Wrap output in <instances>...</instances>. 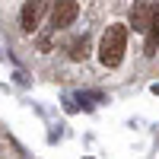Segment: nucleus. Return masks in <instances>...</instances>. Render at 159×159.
I'll use <instances>...</instances> for the list:
<instances>
[{"instance_id":"obj_1","label":"nucleus","mask_w":159,"mask_h":159,"mask_svg":"<svg viewBox=\"0 0 159 159\" xmlns=\"http://www.w3.org/2000/svg\"><path fill=\"white\" fill-rule=\"evenodd\" d=\"M124 51H127V25L121 22H115L105 29L102 35V42H99V61H102V67H118V64L124 61Z\"/></svg>"},{"instance_id":"obj_2","label":"nucleus","mask_w":159,"mask_h":159,"mask_svg":"<svg viewBox=\"0 0 159 159\" xmlns=\"http://www.w3.org/2000/svg\"><path fill=\"white\" fill-rule=\"evenodd\" d=\"M76 13H80V3H76V0H57L54 10H51V29H54V32L67 29V25L76 19Z\"/></svg>"},{"instance_id":"obj_3","label":"nucleus","mask_w":159,"mask_h":159,"mask_svg":"<svg viewBox=\"0 0 159 159\" xmlns=\"http://www.w3.org/2000/svg\"><path fill=\"white\" fill-rule=\"evenodd\" d=\"M156 13H159L156 3H150V0H137L134 10H130V25H134V32H147L150 22L156 19Z\"/></svg>"},{"instance_id":"obj_4","label":"nucleus","mask_w":159,"mask_h":159,"mask_svg":"<svg viewBox=\"0 0 159 159\" xmlns=\"http://www.w3.org/2000/svg\"><path fill=\"white\" fill-rule=\"evenodd\" d=\"M45 10H48V0H29V3L22 7V13H19L22 32H35L38 22H42V16H45Z\"/></svg>"},{"instance_id":"obj_5","label":"nucleus","mask_w":159,"mask_h":159,"mask_svg":"<svg viewBox=\"0 0 159 159\" xmlns=\"http://www.w3.org/2000/svg\"><path fill=\"white\" fill-rule=\"evenodd\" d=\"M147 35V45H143V54L147 57H156V51H159V13H156V19L150 22V29L143 32Z\"/></svg>"},{"instance_id":"obj_6","label":"nucleus","mask_w":159,"mask_h":159,"mask_svg":"<svg viewBox=\"0 0 159 159\" xmlns=\"http://www.w3.org/2000/svg\"><path fill=\"white\" fill-rule=\"evenodd\" d=\"M86 57H89V42L86 38H76L70 45V61H86Z\"/></svg>"},{"instance_id":"obj_7","label":"nucleus","mask_w":159,"mask_h":159,"mask_svg":"<svg viewBox=\"0 0 159 159\" xmlns=\"http://www.w3.org/2000/svg\"><path fill=\"white\" fill-rule=\"evenodd\" d=\"M153 92H156V96H159V83H156V86H153Z\"/></svg>"}]
</instances>
